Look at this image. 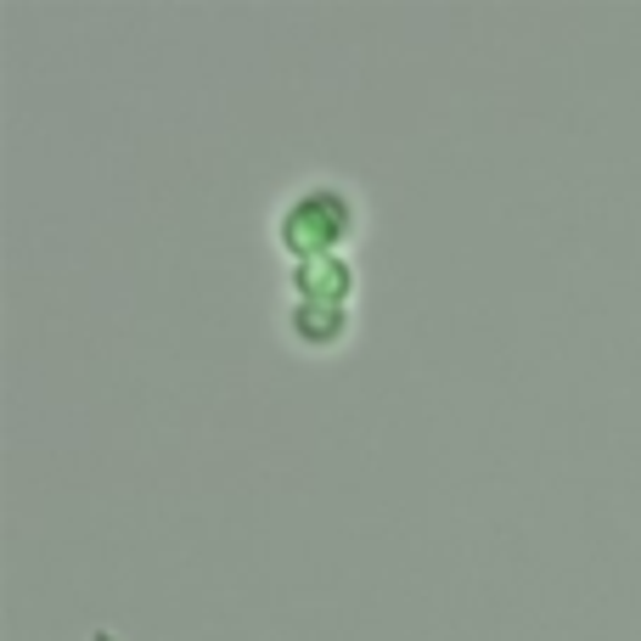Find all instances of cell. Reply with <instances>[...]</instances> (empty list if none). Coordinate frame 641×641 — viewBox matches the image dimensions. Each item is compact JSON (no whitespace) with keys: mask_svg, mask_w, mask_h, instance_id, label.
I'll use <instances>...</instances> for the list:
<instances>
[{"mask_svg":"<svg viewBox=\"0 0 641 641\" xmlns=\"http://www.w3.org/2000/svg\"><path fill=\"white\" fill-rule=\"evenodd\" d=\"M304 288H310V293H327V299H343L349 277H343L338 259H310V264H304Z\"/></svg>","mask_w":641,"mask_h":641,"instance_id":"1","label":"cell"},{"mask_svg":"<svg viewBox=\"0 0 641 641\" xmlns=\"http://www.w3.org/2000/svg\"><path fill=\"white\" fill-rule=\"evenodd\" d=\"M299 332H310V338H327V332H338V310H332V304H304V316H299Z\"/></svg>","mask_w":641,"mask_h":641,"instance_id":"2","label":"cell"}]
</instances>
